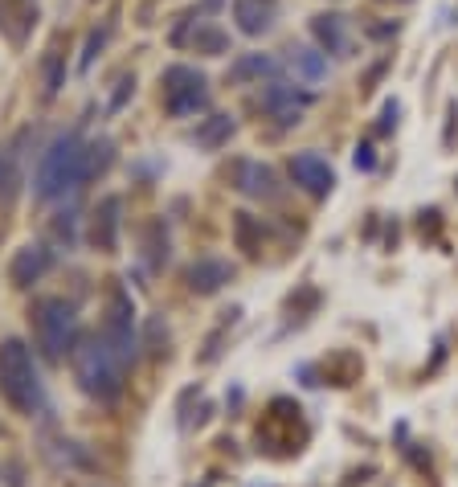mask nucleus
I'll list each match as a JSON object with an SVG mask.
<instances>
[{"instance_id":"obj_1","label":"nucleus","mask_w":458,"mask_h":487,"mask_svg":"<svg viewBox=\"0 0 458 487\" xmlns=\"http://www.w3.org/2000/svg\"><path fill=\"white\" fill-rule=\"evenodd\" d=\"M74 377L78 385L98 401H114L124 393L127 364L114 356V348L103 340V332L87 336L82 345H74Z\"/></svg>"},{"instance_id":"obj_2","label":"nucleus","mask_w":458,"mask_h":487,"mask_svg":"<svg viewBox=\"0 0 458 487\" xmlns=\"http://www.w3.org/2000/svg\"><path fill=\"white\" fill-rule=\"evenodd\" d=\"M90 180L87 172V143L78 135H58L50 143V152L41 156V169H37V197L53 201V197H66L74 188H82Z\"/></svg>"},{"instance_id":"obj_3","label":"nucleus","mask_w":458,"mask_h":487,"mask_svg":"<svg viewBox=\"0 0 458 487\" xmlns=\"http://www.w3.org/2000/svg\"><path fill=\"white\" fill-rule=\"evenodd\" d=\"M0 393L17 414H37L41 409V377H37L33 353L25 348V340L9 336L0 345Z\"/></svg>"},{"instance_id":"obj_4","label":"nucleus","mask_w":458,"mask_h":487,"mask_svg":"<svg viewBox=\"0 0 458 487\" xmlns=\"http://www.w3.org/2000/svg\"><path fill=\"white\" fill-rule=\"evenodd\" d=\"M29 324H33V336L37 348L45 353V361H62L66 353H74L78 345V316L66 299L58 295H45L29 308Z\"/></svg>"},{"instance_id":"obj_5","label":"nucleus","mask_w":458,"mask_h":487,"mask_svg":"<svg viewBox=\"0 0 458 487\" xmlns=\"http://www.w3.org/2000/svg\"><path fill=\"white\" fill-rule=\"evenodd\" d=\"M103 340L114 348V356L132 369L135 356H140V336H135V303L127 299V291H111L106 319H103Z\"/></svg>"},{"instance_id":"obj_6","label":"nucleus","mask_w":458,"mask_h":487,"mask_svg":"<svg viewBox=\"0 0 458 487\" xmlns=\"http://www.w3.org/2000/svg\"><path fill=\"white\" fill-rule=\"evenodd\" d=\"M209 103V82H205V74L188 70V66H168L164 70V106L168 115H197L201 106Z\"/></svg>"},{"instance_id":"obj_7","label":"nucleus","mask_w":458,"mask_h":487,"mask_svg":"<svg viewBox=\"0 0 458 487\" xmlns=\"http://www.w3.org/2000/svg\"><path fill=\"white\" fill-rule=\"evenodd\" d=\"M291 180L299 188H307L311 197H327L335 185L332 164H327L324 156H316V152H299V156L291 160Z\"/></svg>"},{"instance_id":"obj_8","label":"nucleus","mask_w":458,"mask_h":487,"mask_svg":"<svg viewBox=\"0 0 458 487\" xmlns=\"http://www.w3.org/2000/svg\"><path fill=\"white\" fill-rule=\"evenodd\" d=\"M262 106L270 111L274 119H279L282 127H291V124H299V115L311 106V95H303V90L287 87V82H274V87H266Z\"/></svg>"},{"instance_id":"obj_9","label":"nucleus","mask_w":458,"mask_h":487,"mask_svg":"<svg viewBox=\"0 0 458 487\" xmlns=\"http://www.w3.org/2000/svg\"><path fill=\"white\" fill-rule=\"evenodd\" d=\"M53 266V254L45 246H21L17 254H13V262H9V279H13V287H33V283H41L45 279V271Z\"/></svg>"},{"instance_id":"obj_10","label":"nucleus","mask_w":458,"mask_h":487,"mask_svg":"<svg viewBox=\"0 0 458 487\" xmlns=\"http://www.w3.org/2000/svg\"><path fill=\"white\" fill-rule=\"evenodd\" d=\"M119 213H124V201L119 197H103L90 217V242H95L103 254H111L119 246Z\"/></svg>"},{"instance_id":"obj_11","label":"nucleus","mask_w":458,"mask_h":487,"mask_svg":"<svg viewBox=\"0 0 458 487\" xmlns=\"http://www.w3.org/2000/svg\"><path fill=\"white\" fill-rule=\"evenodd\" d=\"M234 188L246 197H258V201H270L274 193H279V180H274V172L266 169V164H258V160H238L234 164Z\"/></svg>"},{"instance_id":"obj_12","label":"nucleus","mask_w":458,"mask_h":487,"mask_svg":"<svg viewBox=\"0 0 458 487\" xmlns=\"http://www.w3.org/2000/svg\"><path fill=\"white\" fill-rule=\"evenodd\" d=\"M229 279H234V262H225V258H197V262L188 266V287H193L197 295L221 291Z\"/></svg>"},{"instance_id":"obj_13","label":"nucleus","mask_w":458,"mask_h":487,"mask_svg":"<svg viewBox=\"0 0 458 487\" xmlns=\"http://www.w3.org/2000/svg\"><path fill=\"white\" fill-rule=\"evenodd\" d=\"M274 13H279V0H234V21L250 37L266 33L274 25Z\"/></svg>"},{"instance_id":"obj_14","label":"nucleus","mask_w":458,"mask_h":487,"mask_svg":"<svg viewBox=\"0 0 458 487\" xmlns=\"http://www.w3.org/2000/svg\"><path fill=\"white\" fill-rule=\"evenodd\" d=\"M311 33H316V41L324 45V53L348 58V50H353V41H348V25H344V17H335V13H319V17L311 21Z\"/></svg>"},{"instance_id":"obj_15","label":"nucleus","mask_w":458,"mask_h":487,"mask_svg":"<svg viewBox=\"0 0 458 487\" xmlns=\"http://www.w3.org/2000/svg\"><path fill=\"white\" fill-rule=\"evenodd\" d=\"M21 140H25V135H17L9 148H0V201L5 205L17 197V185H21V152H17Z\"/></svg>"},{"instance_id":"obj_16","label":"nucleus","mask_w":458,"mask_h":487,"mask_svg":"<svg viewBox=\"0 0 458 487\" xmlns=\"http://www.w3.org/2000/svg\"><path fill=\"white\" fill-rule=\"evenodd\" d=\"M33 13L21 5V0H0V29L13 37V41H25V33H29V25H33Z\"/></svg>"},{"instance_id":"obj_17","label":"nucleus","mask_w":458,"mask_h":487,"mask_svg":"<svg viewBox=\"0 0 458 487\" xmlns=\"http://www.w3.org/2000/svg\"><path fill=\"white\" fill-rule=\"evenodd\" d=\"M262 74H274V58H266V53H246V58L229 66V82H250L262 78Z\"/></svg>"},{"instance_id":"obj_18","label":"nucleus","mask_w":458,"mask_h":487,"mask_svg":"<svg viewBox=\"0 0 458 487\" xmlns=\"http://www.w3.org/2000/svg\"><path fill=\"white\" fill-rule=\"evenodd\" d=\"M229 135H234V119H229V115H209L201 127H197V143H201V148H209V152L221 148Z\"/></svg>"},{"instance_id":"obj_19","label":"nucleus","mask_w":458,"mask_h":487,"mask_svg":"<svg viewBox=\"0 0 458 487\" xmlns=\"http://www.w3.org/2000/svg\"><path fill=\"white\" fill-rule=\"evenodd\" d=\"M291 66H295V74H299L303 82L327 78V58H324V53H316V50H295L291 53Z\"/></svg>"},{"instance_id":"obj_20","label":"nucleus","mask_w":458,"mask_h":487,"mask_svg":"<svg viewBox=\"0 0 458 487\" xmlns=\"http://www.w3.org/2000/svg\"><path fill=\"white\" fill-rule=\"evenodd\" d=\"M234 238H238V246L246 250L250 258H258V250H262V230H258V222L250 213H234Z\"/></svg>"},{"instance_id":"obj_21","label":"nucleus","mask_w":458,"mask_h":487,"mask_svg":"<svg viewBox=\"0 0 458 487\" xmlns=\"http://www.w3.org/2000/svg\"><path fill=\"white\" fill-rule=\"evenodd\" d=\"M193 45H197V53H225L229 37L221 33V29H213V25H201L197 29V37H193Z\"/></svg>"},{"instance_id":"obj_22","label":"nucleus","mask_w":458,"mask_h":487,"mask_svg":"<svg viewBox=\"0 0 458 487\" xmlns=\"http://www.w3.org/2000/svg\"><path fill=\"white\" fill-rule=\"evenodd\" d=\"M106 164H111V143H87V172L90 177H98V172H106Z\"/></svg>"},{"instance_id":"obj_23","label":"nucleus","mask_w":458,"mask_h":487,"mask_svg":"<svg viewBox=\"0 0 458 487\" xmlns=\"http://www.w3.org/2000/svg\"><path fill=\"white\" fill-rule=\"evenodd\" d=\"M103 41H106V29H103V33H90V45H87V53H82V70L95 62V53H98V45H103Z\"/></svg>"},{"instance_id":"obj_24","label":"nucleus","mask_w":458,"mask_h":487,"mask_svg":"<svg viewBox=\"0 0 458 487\" xmlns=\"http://www.w3.org/2000/svg\"><path fill=\"white\" fill-rule=\"evenodd\" d=\"M372 164H377V156H372V148H369V143H361V148H356V169H364V172H369Z\"/></svg>"},{"instance_id":"obj_25","label":"nucleus","mask_w":458,"mask_h":487,"mask_svg":"<svg viewBox=\"0 0 458 487\" xmlns=\"http://www.w3.org/2000/svg\"><path fill=\"white\" fill-rule=\"evenodd\" d=\"M397 115H401V106L389 103V106H385V115H380V132H393V127H397Z\"/></svg>"},{"instance_id":"obj_26","label":"nucleus","mask_w":458,"mask_h":487,"mask_svg":"<svg viewBox=\"0 0 458 487\" xmlns=\"http://www.w3.org/2000/svg\"><path fill=\"white\" fill-rule=\"evenodd\" d=\"M389 33H397V25H377L372 29V37H389Z\"/></svg>"}]
</instances>
